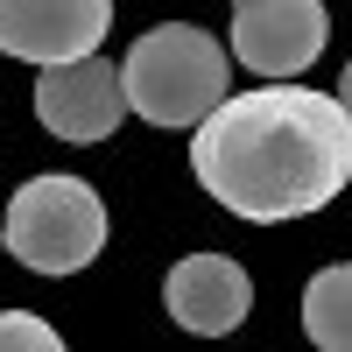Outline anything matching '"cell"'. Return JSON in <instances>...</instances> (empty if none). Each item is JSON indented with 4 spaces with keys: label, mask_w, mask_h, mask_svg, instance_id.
Wrapping results in <instances>:
<instances>
[{
    "label": "cell",
    "mask_w": 352,
    "mask_h": 352,
    "mask_svg": "<svg viewBox=\"0 0 352 352\" xmlns=\"http://www.w3.org/2000/svg\"><path fill=\"white\" fill-rule=\"evenodd\" d=\"M190 169L232 219L275 226L310 219L352 176V120L338 92L310 85H261L226 99L190 141Z\"/></svg>",
    "instance_id": "6da1fadb"
},
{
    "label": "cell",
    "mask_w": 352,
    "mask_h": 352,
    "mask_svg": "<svg viewBox=\"0 0 352 352\" xmlns=\"http://www.w3.org/2000/svg\"><path fill=\"white\" fill-rule=\"evenodd\" d=\"M0 240L36 275H78L106 247V204H99V190L85 176H28L8 197Z\"/></svg>",
    "instance_id": "3957f363"
},
{
    "label": "cell",
    "mask_w": 352,
    "mask_h": 352,
    "mask_svg": "<svg viewBox=\"0 0 352 352\" xmlns=\"http://www.w3.org/2000/svg\"><path fill=\"white\" fill-rule=\"evenodd\" d=\"M338 106H345V120H352V64H345V78H338Z\"/></svg>",
    "instance_id": "30bf717a"
},
{
    "label": "cell",
    "mask_w": 352,
    "mask_h": 352,
    "mask_svg": "<svg viewBox=\"0 0 352 352\" xmlns=\"http://www.w3.org/2000/svg\"><path fill=\"white\" fill-rule=\"evenodd\" d=\"M232 8H240V0H232Z\"/></svg>",
    "instance_id": "8fae6325"
},
{
    "label": "cell",
    "mask_w": 352,
    "mask_h": 352,
    "mask_svg": "<svg viewBox=\"0 0 352 352\" xmlns=\"http://www.w3.org/2000/svg\"><path fill=\"white\" fill-rule=\"evenodd\" d=\"M331 36V14L324 0H240L232 8V64H247L254 78L289 85L296 71H310L324 56Z\"/></svg>",
    "instance_id": "277c9868"
},
{
    "label": "cell",
    "mask_w": 352,
    "mask_h": 352,
    "mask_svg": "<svg viewBox=\"0 0 352 352\" xmlns=\"http://www.w3.org/2000/svg\"><path fill=\"white\" fill-rule=\"evenodd\" d=\"M127 106L155 127H204L232 99V50L190 21H162L127 50Z\"/></svg>",
    "instance_id": "7a4b0ae2"
},
{
    "label": "cell",
    "mask_w": 352,
    "mask_h": 352,
    "mask_svg": "<svg viewBox=\"0 0 352 352\" xmlns=\"http://www.w3.org/2000/svg\"><path fill=\"white\" fill-rule=\"evenodd\" d=\"M127 78L106 56H78V64H43L36 78V120L56 141H106L127 120Z\"/></svg>",
    "instance_id": "8992f818"
},
{
    "label": "cell",
    "mask_w": 352,
    "mask_h": 352,
    "mask_svg": "<svg viewBox=\"0 0 352 352\" xmlns=\"http://www.w3.org/2000/svg\"><path fill=\"white\" fill-rule=\"evenodd\" d=\"M0 352H64V338L28 310H0Z\"/></svg>",
    "instance_id": "9c48e42d"
},
{
    "label": "cell",
    "mask_w": 352,
    "mask_h": 352,
    "mask_svg": "<svg viewBox=\"0 0 352 352\" xmlns=\"http://www.w3.org/2000/svg\"><path fill=\"white\" fill-rule=\"evenodd\" d=\"M113 28V0H0V56L21 64H78L99 56Z\"/></svg>",
    "instance_id": "5b68a950"
},
{
    "label": "cell",
    "mask_w": 352,
    "mask_h": 352,
    "mask_svg": "<svg viewBox=\"0 0 352 352\" xmlns=\"http://www.w3.org/2000/svg\"><path fill=\"white\" fill-rule=\"evenodd\" d=\"M162 303H169V317H176L184 331L226 338V331L247 324L254 282H247V268H240L232 254H184V261L169 268V282H162Z\"/></svg>",
    "instance_id": "52a82bcc"
},
{
    "label": "cell",
    "mask_w": 352,
    "mask_h": 352,
    "mask_svg": "<svg viewBox=\"0 0 352 352\" xmlns=\"http://www.w3.org/2000/svg\"><path fill=\"white\" fill-rule=\"evenodd\" d=\"M303 331L324 352H352V261L317 268L303 289Z\"/></svg>",
    "instance_id": "ba28073f"
}]
</instances>
